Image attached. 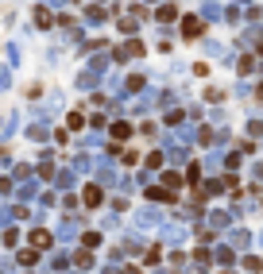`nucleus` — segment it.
Listing matches in <instances>:
<instances>
[{"label": "nucleus", "mask_w": 263, "mask_h": 274, "mask_svg": "<svg viewBox=\"0 0 263 274\" xmlns=\"http://www.w3.org/2000/svg\"><path fill=\"white\" fill-rule=\"evenodd\" d=\"M31 243H35V251H47V247H51V236H47L43 228H35V232H31Z\"/></svg>", "instance_id": "1"}, {"label": "nucleus", "mask_w": 263, "mask_h": 274, "mask_svg": "<svg viewBox=\"0 0 263 274\" xmlns=\"http://www.w3.org/2000/svg\"><path fill=\"white\" fill-rule=\"evenodd\" d=\"M97 201H101V189H97V186H89V189H85V205H89V209H93Z\"/></svg>", "instance_id": "2"}, {"label": "nucleus", "mask_w": 263, "mask_h": 274, "mask_svg": "<svg viewBox=\"0 0 263 274\" xmlns=\"http://www.w3.org/2000/svg\"><path fill=\"white\" fill-rule=\"evenodd\" d=\"M232 243H236V247H248V232H232Z\"/></svg>", "instance_id": "3"}, {"label": "nucleus", "mask_w": 263, "mask_h": 274, "mask_svg": "<svg viewBox=\"0 0 263 274\" xmlns=\"http://www.w3.org/2000/svg\"><path fill=\"white\" fill-rule=\"evenodd\" d=\"M35 259H39V251H24V255H19V263H24V266H31Z\"/></svg>", "instance_id": "4"}, {"label": "nucleus", "mask_w": 263, "mask_h": 274, "mask_svg": "<svg viewBox=\"0 0 263 274\" xmlns=\"http://www.w3.org/2000/svg\"><path fill=\"white\" fill-rule=\"evenodd\" d=\"M128 132H132L128 124H116V128H113V135H116V139H128Z\"/></svg>", "instance_id": "5"}, {"label": "nucleus", "mask_w": 263, "mask_h": 274, "mask_svg": "<svg viewBox=\"0 0 263 274\" xmlns=\"http://www.w3.org/2000/svg\"><path fill=\"white\" fill-rule=\"evenodd\" d=\"M244 266H248V270H252V274H255V270H259V266H263V263H259V259H255V255H248V259H244Z\"/></svg>", "instance_id": "6"}]
</instances>
